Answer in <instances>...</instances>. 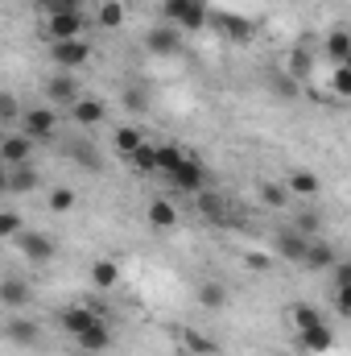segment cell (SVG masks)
Here are the masks:
<instances>
[{
    "mask_svg": "<svg viewBox=\"0 0 351 356\" xmlns=\"http://www.w3.org/2000/svg\"><path fill=\"white\" fill-rule=\"evenodd\" d=\"M162 13H166V25L194 33V29H203V25H207L211 4H207V0H166V4H162Z\"/></svg>",
    "mask_w": 351,
    "mask_h": 356,
    "instance_id": "1",
    "label": "cell"
},
{
    "mask_svg": "<svg viewBox=\"0 0 351 356\" xmlns=\"http://www.w3.org/2000/svg\"><path fill=\"white\" fill-rule=\"evenodd\" d=\"M207 25H211L219 38H228V42H252V38H257V25H252L248 17H240V13H228V8L211 13Z\"/></svg>",
    "mask_w": 351,
    "mask_h": 356,
    "instance_id": "2",
    "label": "cell"
},
{
    "mask_svg": "<svg viewBox=\"0 0 351 356\" xmlns=\"http://www.w3.org/2000/svg\"><path fill=\"white\" fill-rule=\"evenodd\" d=\"M50 42H71L83 33V13L79 8H62V13H50Z\"/></svg>",
    "mask_w": 351,
    "mask_h": 356,
    "instance_id": "3",
    "label": "cell"
},
{
    "mask_svg": "<svg viewBox=\"0 0 351 356\" xmlns=\"http://www.w3.org/2000/svg\"><path fill=\"white\" fill-rule=\"evenodd\" d=\"M50 54H54V63L58 67H67V71H75V67H83L91 58V46L83 38H71V42H54L50 46Z\"/></svg>",
    "mask_w": 351,
    "mask_h": 356,
    "instance_id": "4",
    "label": "cell"
},
{
    "mask_svg": "<svg viewBox=\"0 0 351 356\" xmlns=\"http://www.w3.org/2000/svg\"><path fill=\"white\" fill-rule=\"evenodd\" d=\"M17 245H21V253H25L33 266H46V261L54 257V241L42 236V232H17Z\"/></svg>",
    "mask_w": 351,
    "mask_h": 356,
    "instance_id": "5",
    "label": "cell"
},
{
    "mask_svg": "<svg viewBox=\"0 0 351 356\" xmlns=\"http://www.w3.org/2000/svg\"><path fill=\"white\" fill-rule=\"evenodd\" d=\"M298 348H306V353H331V348H335L331 323L323 319V323H314V327H302V332H298Z\"/></svg>",
    "mask_w": 351,
    "mask_h": 356,
    "instance_id": "6",
    "label": "cell"
},
{
    "mask_svg": "<svg viewBox=\"0 0 351 356\" xmlns=\"http://www.w3.org/2000/svg\"><path fill=\"white\" fill-rule=\"evenodd\" d=\"M25 116V137L33 141V137H54V129H58V116H54V108H29V112H21Z\"/></svg>",
    "mask_w": 351,
    "mask_h": 356,
    "instance_id": "7",
    "label": "cell"
},
{
    "mask_svg": "<svg viewBox=\"0 0 351 356\" xmlns=\"http://www.w3.org/2000/svg\"><path fill=\"white\" fill-rule=\"evenodd\" d=\"M166 178L174 182L178 191H194V195L203 191V166H198L194 158H182V162H178V166H174Z\"/></svg>",
    "mask_w": 351,
    "mask_h": 356,
    "instance_id": "8",
    "label": "cell"
},
{
    "mask_svg": "<svg viewBox=\"0 0 351 356\" xmlns=\"http://www.w3.org/2000/svg\"><path fill=\"white\" fill-rule=\"evenodd\" d=\"M29 149H33V145H29L25 133H8V137L0 141V162H4V166H25V162H29Z\"/></svg>",
    "mask_w": 351,
    "mask_h": 356,
    "instance_id": "9",
    "label": "cell"
},
{
    "mask_svg": "<svg viewBox=\"0 0 351 356\" xmlns=\"http://www.w3.org/2000/svg\"><path fill=\"white\" fill-rule=\"evenodd\" d=\"M75 340H79V348H83V353L99 356V353H103V348H108V344H112V327H108L103 319H95V323H91L87 332H79Z\"/></svg>",
    "mask_w": 351,
    "mask_h": 356,
    "instance_id": "10",
    "label": "cell"
},
{
    "mask_svg": "<svg viewBox=\"0 0 351 356\" xmlns=\"http://www.w3.org/2000/svg\"><path fill=\"white\" fill-rule=\"evenodd\" d=\"M145 46H149L153 54H174L178 46H182V29H174V25H157V29H149Z\"/></svg>",
    "mask_w": 351,
    "mask_h": 356,
    "instance_id": "11",
    "label": "cell"
},
{
    "mask_svg": "<svg viewBox=\"0 0 351 356\" xmlns=\"http://www.w3.org/2000/svg\"><path fill=\"white\" fill-rule=\"evenodd\" d=\"M4 336H8L12 344H21V348H33L42 332H37V323H33V319H21V315H12V319L4 323Z\"/></svg>",
    "mask_w": 351,
    "mask_h": 356,
    "instance_id": "12",
    "label": "cell"
},
{
    "mask_svg": "<svg viewBox=\"0 0 351 356\" xmlns=\"http://www.w3.org/2000/svg\"><path fill=\"white\" fill-rule=\"evenodd\" d=\"M0 302H4L8 311H21V307L29 302V282H21V277H0Z\"/></svg>",
    "mask_w": 351,
    "mask_h": 356,
    "instance_id": "13",
    "label": "cell"
},
{
    "mask_svg": "<svg viewBox=\"0 0 351 356\" xmlns=\"http://www.w3.org/2000/svg\"><path fill=\"white\" fill-rule=\"evenodd\" d=\"M302 261H306L310 269H331L335 261H339V253H335V245H327V241L314 236V241L306 245V257H302Z\"/></svg>",
    "mask_w": 351,
    "mask_h": 356,
    "instance_id": "14",
    "label": "cell"
},
{
    "mask_svg": "<svg viewBox=\"0 0 351 356\" xmlns=\"http://www.w3.org/2000/svg\"><path fill=\"white\" fill-rule=\"evenodd\" d=\"M95 319H99V315H95L91 307H67V311H62V327H67L71 336H79V332H87V327L95 323Z\"/></svg>",
    "mask_w": 351,
    "mask_h": 356,
    "instance_id": "15",
    "label": "cell"
},
{
    "mask_svg": "<svg viewBox=\"0 0 351 356\" xmlns=\"http://www.w3.org/2000/svg\"><path fill=\"white\" fill-rule=\"evenodd\" d=\"M71 108H75L71 116H75L79 124H99V120H103V112H108V108H103V99H87V95H79Z\"/></svg>",
    "mask_w": 351,
    "mask_h": 356,
    "instance_id": "16",
    "label": "cell"
},
{
    "mask_svg": "<svg viewBox=\"0 0 351 356\" xmlns=\"http://www.w3.org/2000/svg\"><path fill=\"white\" fill-rule=\"evenodd\" d=\"M306 245H310V241H306L302 232H293V228L277 236V249H281V257H289V261H302V257H306Z\"/></svg>",
    "mask_w": 351,
    "mask_h": 356,
    "instance_id": "17",
    "label": "cell"
},
{
    "mask_svg": "<svg viewBox=\"0 0 351 356\" xmlns=\"http://www.w3.org/2000/svg\"><path fill=\"white\" fill-rule=\"evenodd\" d=\"M46 95H50L54 104H75V99H79V88H75V79H71V75H58V79H50V83H46Z\"/></svg>",
    "mask_w": 351,
    "mask_h": 356,
    "instance_id": "18",
    "label": "cell"
},
{
    "mask_svg": "<svg viewBox=\"0 0 351 356\" xmlns=\"http://www.w3.org/2000/svg\"><path fill=\"white\" fill-rule=\"evenodd\" d=\"M149 224H153V228H174L178 207L170 203V199H153V203H149Z\"/></svg>",
    "mask_w": 351,
    "mask_h": 356,
    "instance_id": "19",
    "label": "cell"
},
{
    "mask_svg": "<svg viewBox=\"0 0 351 356\" xmlns=\"http://www.w3.org/2000/svg\"><path fill=\"white\" fill-rule=\"evenodd\" d=\"M198 211H203L207 220H223V216H228V199H223L219 191H198Z\"/></svg>",
    "mask_w": 351,
    "mask_h": 356,
    "instance_id": "20",
    "label": "cell"
},
{
    "mask_svg": "<svg viewBox=\"0 0 351 356\" xmlns=\"http://www.w3.org/2000/svg\"><path fill=\"white\" fill-rule=\"evenodd\" d=\"M289 323L302 332V327H314V323H323V315H318V307H310V302H293V307H289Z\"/></svg>",
    "mask_w": 351,
    "mask_h": 356,
    "instance_id": "21",
    "label": "cell"
},
{
    "mask_svg": "<svg viewBox=\"0 0 351 356\" xmlns=\"http://www.w3.org/2000/svg\"><path fill=\"white\" fill-rule=\"evenodd\" d=\"M91 282H95L99 290H112V286L120 282V266H116V261H95V266H91Z\"/></svg>",
    "mask_w": 351,
    "mask_h": 356,
    "instance_id": "22",
    "label": "cell"
},
{
    "mask_svg": "<svg viewBox=\"0 0 351 356\" xmlns=\"http://www.w3.org/2000/svg\"><path fill=\"white\" fill-rule=\"evenodd\" d=\"M327 54L335 58V67H339V63H348V58H351V38H348V29H335V33L327 38Z\"/></svg>",
    "mask_w": 351,
    "mask_h": 356,
    "instance_id": "23",
    "label": "cell"
},
{
    "mask_svg": "<svg viewBox=\"0 0 351 356\" xmlns=\"http://www.w3.org/2000/svg\"><path fill=\"white\" fill-rule=\"evenodd\" d=\"M182 158H186V149H182V145H174V141L157 145V175H170Z\"/></svg>",
    "mask_w": 351,
    "mask_h": 356,
    "instance_id": "24",
    "label": "cell"
},
{
    "mask_svg": "<svg viewBox=\"0 0 351 356\" xmlns=\"http://www.w3.org/2000/svg\"><path fill=\"white\" fill-rule=\"evenodd\" d=\"M112 141H116V149H120V154H128V158H132V154H137V145H141L145 137H141V129H132V124H120Z\"/></svg>",
    "mask_w": 351,
    "mask_h": 356,
    "instance_id": "25",
    "label": "cell"
},
{
    "mask_svg": "<svg viewBox=\"0 0 351 356\" xmlns=\"http://www.w3.org/2000/svg\"><path fill=\"white\" fill-rule=\"evenodd\" d=\"M285 186H289L293 195H318V175H310V170H293V175L285 178Z\"/></svg>",
    "mask_w": 351,
    "mask_h": 356,
    "instance_id": "26",
    "label": "cell"
},
{
    "mask_svg": "<svg viewBox=\"0 0 351 356\" xmlns=\"http://www.w3.org/2000/svg\"><path fill=\"white\" fill-rule=\"evenodd\" d=\"M37 186V170L25 162V166H12V175H8V191H33Z\"/></svg>",
    "mask_w": 351,
    "mask_h": 356,
    "instance_id": "27",
    "label": "cell"
},
{
    "mask_svg": "<svg viewBox=\"0 0 351 356\" xmlns=\"http://www.w3.org/2000/svg\"><path fill=\"white\" fill-rule=\"evenodd\" d=\"M132 162H137V170H145V175H157V145L141 141V145H137V154H132Z\"/></svg>",
    "mask_w": 351,
    "mask_h": 356,
    "instance_id": "28",
    "label": "cell"
},
{
    "mask_svg": "<svg viewBox=\"0 0 351 356\" xmlns=\"http://www.w3.org/2000/svg\"><path fill=\"white\" fill-rule=\"evenodd\" d=\"M198 302H203V307H211V311H219V307L228 302V290H223L219 282H207V286L198 290Z\"/></svg>",
    "mask_w": 351,
    "mask_h": 356,
    "instance_id": "29",
    "label": "cell"
},
{
    "mask_svg": "<svg viewBox=\"0 0 351 356\" xmlns=\"http://www.w3.org/2000/svg\"><path fill=\"white\" fill-rule=\"evenodd\" d=\"M182 344H186L190 353H198V356H211V353H215V344H211L203 332H194V327H186V332H182Z\"/></svg>",
    "mask_w": 351,
    "mask_h": 356,
    "instance_id": "30",
    "label": "cell"
},
{
    "mask_svg": "<svg viewBox=\"0 0 351 356\" xmlns=\"http://www.w3.org/2000/svg\"><path fill=\"white\" fill-rule=\"evenodd\" d=\"M120 21H124V4H120V0H108V4L99 8V25H103V29H116Z\"/></svg>",
    "mask_w": 351,
    "mask_h": 356,
    "instance_id": "31",
    "label": "cell"
},
{
    "mask_svg": "<svg viewBox=\"0 0 351 356\" xmlns=\"http://www.w3.org/2000/svg\"><path fill=\"white\" fill-rule=\"evenodd\" d=\"M289 79H310V50H298L293 58H289V71H285Z\"/></svg>",
    "mask_w": 351,
    "mask_h": 356,
    "instance_id": "32",
    "label": "cell"
},
{
    "mask_svg": "<svg viewBox=\"0 0 351 356\" xmlns=\"http://www.w3.org/2000/svg\"><path fill=\"white\" fill-rule=\"evenodd\" d=\"M318 228H323L318 211H302V216H298V228H293V232H302L306 241H314V236H318Z\"/></svg>",
    "mask_w": 351,
    "mask_h": 356,
    "instance_id": "33",
    "label": "cell"
},
{
    "mask_svg": "<svg viewBox=\"0 0 351 356\" xmlns=\"http://www.w3.org/2000/svg\"><path fill=\"white\" fill-rule=\"evenodd\" d=\"M17 232H25L21 228V211H0V241H12Z\"/></svg>",
    "mask_w": 351,
    "mask_h": 356,
    "instance_id": "34",
    "label": "cell"
},
{
    "mask_svg": "<svg viewBox=\"0 0 351 356\" xmlns=\"http://www.w3.org/2000/svg\"><path fill=\"white\" fill-rule=\"evenodd\" d=\"M331 88H335V95H351V67H348V63H339V67H335Z\"/></svg>",
    "mask_w": 351,
    "mask_h": 356,
    "instance_id": "35",
    "label": "cell"
},
{
    "mask_svg": "<svg viewBox=\"0 0 351 356\" xmlns=\"http://www.w3.org/2000/svg\"><path fill=\"white\" fill-rule=\"evenodd\" d=\"M50 207H54V211H71V207H75V191L54 186V191H50Z\"/></svg>",
    "mask_w": 351,
    "mask_h": 356,
    "instance_id": "36",
    "label": "cell"
},
{
    "mask_svg": "<svg viewBox=\"0 0 351 356\" xmlns=\"http://www.w3.org/2000/svg\"><path fill=\"white\" fill-rule=\"evenodd\" d=\"M71 154H75V162H79V166H87V170H99V166H103V158H99L91 145H75Z\"/></svg>",
    "mask_w": 351,
    "mask_h": 356,
    "instance_id": "37",
    "label": "cell"
},
{
    "mask_svg": "<svg viewBox=\"0 0 351 356\" xmlns=\"http://www.w3.org/2000/svg\"><path fill=\"white\" fill-rule=\"evenodd\" d=\"M21 116V104L8 95V91H0V124H8V120H17Z\"/></svg>",
    "mask_w": 351,
    "mask_h": 356,
    "instance_id": "38",
    "label": "cell"
},
{
    "mask_svg": "<svg viewBox=\"0 0 351 356\" xmlns=\"http://www.w3.org/2000/svg\"><path fill=\"white\" fill-rule=\"evenodd\" d=\"M261 199L268 203V207H285V191L273 186V182H261Z\"/></svg>",
    "mask_w": 351,
    "mask_h": 356,
    "instance_id": "39",
    "label": "cell"
},
{
    "mask_svg": "<svg viewBox=\"0 0 351 356\" xmlns=\"http://www.w3.org/2000/svg\"><path fill=\"white\" fill-rule=\"evenodd\" d=\"M335 290H351V266L348 261H335Z\"/></svg>",
    "mask_w": 351,
    "mask_h": 356,
    "instance_id": "40",
    "label": "cell"
},
{
    "mask_svg": "<svg viewBox=\"0 0 351 356\" xmlns=\"http://www.w3.org/2000/svg\"><path fill=\"white\" fill-rule=\"evenodd\" d=\"M124 104H128V108H132V112H145V104H149V99H145V91H124Z\"/></svg>",
    "mask_w": 351,
    "mask_h": 356,
    "instance_id": "41",
    "label": "cell"
},
{
    "mask_svg": "<svg viewBox=\"0 0 351 356\" xmlns=\"http://www.w3.org/2000/svg\"><path fill=\"white\" fill-rule=\"evenodd\" d=\"M79 4H83V0H46V8H50V13H62V8H79Z\"/></svg>",
    "mask_w": 351,
    "mask_h": 356,
    "instance_id": "42",
    "label": "cell"
},
{
    "mask_svg": "<svg viewBox=\"0 0 351 356\" xmlns=\"http://www.w3.org/2000/svg\"><path fill=\"white\" fill-rule=\"evenodd\" d=\"M277 91H281V95H293V79H289V75H277Z\"/></svg>",
    "mask_w": 351,
    "mask_h": 356,
    "instance_id": "43",
    "label": "cell"
},
{
    "mask_svg": "<svg viewBox=\"0 0 351 356\" xmlns=\"http://www.w3.org/2000/svg\"><path fill=\"white\" fill-rule=\"evenodd\" d=\"M4 191H8V175H4V170H0V195H4Z\"/></svg>",
    "mask_w": 351,
    "mask_h": 356,
    "instance_id": "44",
    "label": "cell"
},
{
    "mask_svg": "<svg viewBox=\"0 0 351 356\" xmlns=\"http://www.w3.org/2000/svg\"><path fill=\"white\" fill-rule=\"evenodd\" d=\"M83 356H91V353H83Z\"/></svg>",
    "mask_w": 351,
    "mask_h": 356,
    "instance_id": "45",
    "label": "cell"
}]
</instances>
